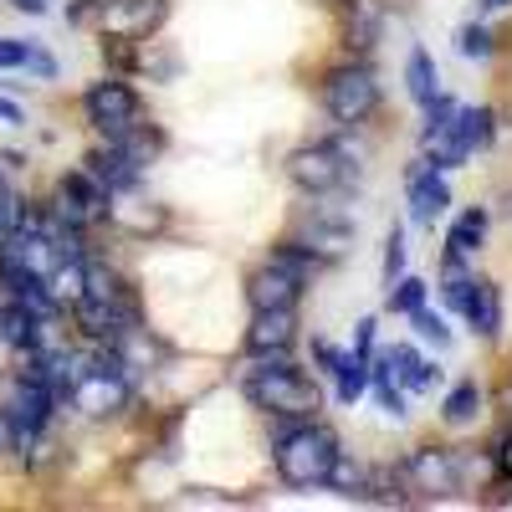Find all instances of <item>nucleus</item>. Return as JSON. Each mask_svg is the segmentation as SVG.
Instances as JSON below:
<instances>
[{
	"label": "nucleus",
	"mask_w": 512,
	"mask_h": 512,
	"mask_svg": "<svg viewBox=\"0 0 512 512\" xmlns=\"http://www.w3.org/2000/svg\"><path fill=\"white\" fill-rule=\"evenodd\" d=\"M241 390L256 410H267L272 420H313L323 410L318 379H308L287 354H251Z\"/></svg>",
	"instance_id": "f257e3e1"
},
{
	"label": "nucleus",
	"mask_w": 512,
	"mask_h": 512,
	"mask_svg": "<svg viewBox=\"0 0 512 512\" xmlns=\"http://www.w3.org/2000/svg\"><path fill=\"white\" fill-rule=\"evenodd\" d=\"M272 451H277V477H282V487H292V492L328 487L333 461L344 456V446H338V431H333V425H323L318 415H313V420H282L277 436H272Z\"/></svg>",
	"instance_id": "f03ea898"
},
{
	"label": "nucleus",
	"mask_w": 512,
	"mask_h": 512,
	"mask_svg": "<svg viewBox=\"0 0 512 512\" xmlns=\"http://www.w3.org/2000/svg\"><path fill=\"white\" fill-rule=\"evenodd\" d=\"M466 472H472V456L456 446H420L400 461V482L420 497H451L466 487Z\"/></svg>",
	"instance_id": "7ed1b4c3"
},
{
	"label": "nucleus",
	"mask_w": 512,
	"mask_h": 512,
	"mask_svg": "<svg viewBox=\"0 0 512 512\" xmlns=\"http://www.w3.org/2000/svg\"><path fill=\"white\" fill-rule=\"evenodd\" d=\"M108 210H113V190L93 175V169H67V175L57 180V190H52V216L72 231L103 226Z\"/></svg>",
	"instance_id": "20e7f679"
},
{
	"label": "nucleus",
	"mask_w": 512,
	"mask_h": 512,
	"mask_svg": "<svg viewBox=\"0 0 512 512\" xmlns=\"http://www.w3.org/2000/svg\"><path fill=\"white\" fill-rule=\"evenodd\" d=\"M287 180L303 190V195H338L349 180H354V164H349V154L338 149V144H328V139H318V144H297L292 154H287Z\"/></svg>",
	"instance_id": "39448f33"
},
{
	"label": "nucleus",
	"mask_w": 512,
	"mask_h": 512,
	"mask_svg": "<svg viewBox=\"0 0 512 512\" xmlns=\"http://www.w3.org/2000/svg\"><path fill=\"white\" fill-rule=\"evenodd\" d=\"M323 108H328L333 123H344V128L364 123V118L379 108V82H374V72H369L364 62H338V67L323 77Z\"/></svg>",
	"instance_id": "423d86ee"
},
{
	"label": "nucleus",
	"mask_w": 512,
	"mask_h": 512,
	"mask_svg": "<svg viewBox=\"0 0 512 512\" xmlns=\"http://www.w3.org/2000/svg\"><path fill=\"white\" fill-rule=\"evenodd\" d=\"M82 113H88V123L98 128L103 139H118V134H128L134 123H144V103H139V93L128 88L123 77L93 82V88L82 93Z\"/></svg>",
	"instance_id": "0eeeda50"
},
{
	"label": "nucleus",
	"mask_w": 512,
	"mask_h": 512,
	"mask_svg": "<svg viewBox=\"0 0 512 512\" xmlns=\"http://www.w3.org/2000/svg\"><path fill=\"white\" fill-rule=\"evenodd\" d=\"M292 241H303L318 262H338L349 246H354V226H349V216L344 210H328V205H313L303 221H297V231H292Z\"/></svg>",
	"instance_id": "6e6552de"
},
{
	"label": "nucleus",
	"mask_w": 512,
	"mask_h": 512,
	"mask_svg": "<svg viewBox=\"0 0 512 512\" xmlns=\"http://www.w3.org/2000/svg\"><path fill=\"white\" fill-rule=\"evenodd\" d=\"M405 195H410V216H415L420 226H436V221L446 216V205H451L446 169H436V164L415 159V164L405 169Z\"/></svg>",
	"instance_id": "1a4fd4ad"
},
{
	"label": "nucleus",
	"mask_w": 512,
	"mask_h": 512,
	"mask_svg": "<svg viewBox=\"0 0 512 512\" xmlns=\"http://www.w3.org/2000/svg\"><path fill=\"white\" fill-rule=\"evenodd\" d=\"M297 344V308H262L251 313L246 354H287Z\"/></svg>",
	"instance_id": "9d476101"
},
{
	"label": "nucleus",
	"mask_w": 512,
	"mask_h": 512,
	"mask_svg": "<svg viewBox=\"0 0 512 512\" xmlns=\"http://www.w3.org/2000/svg\"><path fill=\"white\" fill-rule=\"evenodd\" d=\"M82 169H93V175L113 190V195H134L139 185H144V164H134L118 144H108L103 139V149H93L88 159H82Z\"/></svg>",
	"instance_id": "9b49d317"
},
{
	"label": "nucleus",
	"mask_w": 512,
	"mask_h": 512,
	"mask_svg": "<svg viewBox=\"0 0 512 512\" xmlns=\"http://www.w3.org/2000/svg\"><path fill=\"white\" fill-rule=\"evenodd\" d=\"M303 282H292L287 272H277V267H262V272H251L246 277V303H251V313H262V308H297L303 303Z\"/></svg>",
	"instance_id": "f8f14e48"
},
{
	"label": "nucleus",
	"mask_w": 512,
	"mask_h": 512,
	"mask_svg": "<svg viewBox=\"0 0 512 512\" xmlns=\"http://www.w3.org/2000/svg\"><path fill=\"white\" fill-rule=\"evenodd\" d=\"M461 318L472 323L482 338H497L502 333V292H497V282H472V292H466V303H461Z\"/></svg>",
	"instance_id": "ddd939ff"
},
{
	"label": "nucleus",
	"mask_w": 512,
	"mask_h": 512,
	"mask_svg": "<svg viewBox=\"0 0 512 512\" xmlns=\"http://www.w3.org/2000/svg\"><path fill=\"white\" fill-rule=\"evenodd\" d=\"M267 267L287 272L292 282H303V287H308V282H313V277L323 272V262H318V256H313V251H308L303 241H292V236H287L282 246H272V251H267Z\"/></svg>",
	"instance_id": "4468645a"
},
{
	"label": "nucleus",
	"mask_w": 512,
	"mask_h": 512,
	"mask_svg": "<svg viewBox=\"0 0 512 512\" xmlns=\"http://www.w3.org/2000/svg\"><path fill=\"white\" fill-rule=\"evenodd\" d=\"M384 359H390V369H395V379L405 384V390H436V384H441V369H436V364H425L410 344H395Z\"/></svg>",
	"instance_id": "2eb2a0df"
},
{
	"label": "nucleus",
	"mask_w": 512,
	"mask_h": 512,
	"mask_svg": "<svg viewBox=\"0 0 512 512\" xmlns=\"http://www.w3.org/2000/svg\"><path fill=\"white\" fill-rule=\"evenodd\" d=\"M482 241H487V210H482V205L461 210V216L451 221V231H446V251H451V256H477Z\"/></svg>",
	"instance_id": "dca6fc26"
},
{
	"label": "nucleus",
	"mask_w": 512,
	"mask_h": 512,
	"mask_svg": "<svg viewBox=\"0 0 512 512\" xmlns=\"http://www.w3.org/2000/svg\"><path fill=\"white\" fill-rule=\"evenodd\" d=\"M451 128H456V139L477 154V149H487V144H492V134H497V113H492L487 103H482V108H456Z\"/></svg>",
	"instance_id": "f3484780"
},
{
	"label": "nucleus",
	"mask_w": 512,
	"mask_h": 512,
	"mask_svg": "<svg viewBox=\"0 0 512 512\" xmlns=\"http://www.w3.org/2000/svg\"><path fill=\"white\" fill-rule=\"evenodd\" d=\"M405 88H410V98L420 108L441 98V77H436V62H431V52H425V47H415L410 62H405Z\"/></svg>",
	"instance_id": "a211bd4d"
},
{
	"label": "nucleus",
	"mask_w": 512,
	"mask_h": 512,
	"mask_svg": "<svg viewBox=\"0 0 512 512\" xmlns=\"http://www.w3.org/2000/svg\"><path fill=\"white\" fill-rule=\"evenodd\" d=\"M384 26V11L374 0H349V52H369Z\"/></svg>",
	"instance_id": "6ab92c4d"
},
{
	"label": "nucleus",
	"mask_w": 512,
	"mask_h": 512,
	"mask_svg": "<svg viewBox=\"0 0 512 512\" xmlns=\"http://www.w3.org/2000/svg\"><path fill=\"white\" fill-rule=\"evenodd\" d=\"M369 384H374V400H379V410L400 420V415H405V395H400V379H395L390 359H379V364H369Z\"/></svg>",
	"instance_id": "aec40b11"
},
{
	"label": "nucleus",
	"mask_w": 512,
	"mask_h": 512,
	"mask_svg": "<svg viewBox=\"0 0 512 512\" xmlns=\"http://www.w3.org/2000/svg\"><path fill=\"white\" fill-rule=\"evenodd\" d=\"M477 410H482V390H477V379H461L456 390L446 395V405H441L446 425H466V420H477Z\"/></svg>",
	"instance_id": "412c9836"
},
{
	"label": "nucleus",
	"mask_w": 512,
	"mask_h": 512,
	"mask_svg": "<svg viewBox=\"0 0 512 512\" xmlns=\"http://www.w3.org/2000/svg\"><path fill=\"white\" fill-rule=\"evenodd\" d=\"M333 379H338V400H344V405H354V400L369 390V359H359V354H344V364L333 369Z\"/></svg>",
	"instance_id": "4be33fe9"
},
{
	"label": "nucleus",
	"mask_w": 512,
	"mask_h": 512,
	"mask_svg": "<svg viewBox=\"0 0 512 512\" xmlns=\"http://www.w3.org/2000/svg\"><path fill=\"white\" fill-rule=\"evenodd\" d=\"M328 487H333L338 497H364V487H369V466H359V461H349V456H338V461H333V472H328Z\"/></svg>",
	"instance_id": "5701e85b"
},
{
	"label": "nucleus",
	"mask_w": 512,
	"mask_h": 512,
	"mask_svg": "<svg viewBox=\"0 0 512 512\" xmlns=\"http://www.w3.org/2000/svg\"><path fill=\"white\" fill-rule=\"evenodd\" d=\"M384 308L410 318L415 308H425V282H420V277H395V282H390V297H384Z\"/></svg>",
	"instance_id": "b1692460"
},
{
	"label": "nucleus",
	"mask_w": 512,
	"mask_h": 512,
	"mask_svg": "<svg viewBox=\"0 0 512 512\" xmlns=\"http://www.w3.org/2000/svg\"><path fill=\"white\" fill-rule=\"evenodd\" d=\"M456 52H461V57H472V62H487V57H492V31L477 26V21H472V26H461Z\"/></svg>",
	"instance_id": "393cba45"
},
{
	"label": "nucleus",
	"mask_w": 512,
	"mask_h": 512,
	"mask_svg": "<svg viewBox=\"0 0 512 512\" xmlns=\"http://www.w3.org/2000/svg\"><path fill=\"white\" fill-rule=\"evenodd\" d=\"M108 221H118V226H128V231H159V226H164V210H128V205L113 200Z\"/></svg>",
	"instance_id": "a878e982"
},
{
	"label": "nucleus",
	"mask_w": 512,
	"mask_h": 512,
	"mask_svg": "<svg viewBox=\"0 0 512 512\" xmlns=\"http://www.w3.org/2000/svg\"><path fill=\"white\" fill-rule=\"evenodd\" d=\"M410 323H415V333L425 338V344H436V349H446V344H451V328H446V318H436V313L415 308V313H410Z\"/></svg>",
	"instance_id": "bb28decb"
},
{
	"label": "nucleus",
	"mask_w": 512,
	"mask_h": 512,
	"mask_svg": "<svg viewBox=\"0 0 512 512\" xmlns=\"http://www.w3.org/2000/svg\"><path fill=\"white\" fill-rule=\"evenodd\" d=\"M405 277V231L390 226V236H384V282Z\"/></svg>",
	"instance_id": "cd10ccee"
},
{
	"label": "nucleus",
	"mask_w": 512,
	"mask_h": 512,
	"mask_svg": "<svg viewBox=\"0 0 512 512\" xmlns=\"http://www.w3.org/2000/svg\"><path fill=\"white\" fill-rule=\"evenodd\" d=\"M36 41H21V36H0V72H11V67H26Z\"/></svg>",
	"instance_id": "c85d7f7f"
},
{
	"label": "nucleus",
	"mask_w": 512,
	"mask_h": 512,
	"mask_svg": "<svg viewBox=\"0 0 512 512\" xmlns=\"http://www.w3.org/2000/svg\"><path fill=\"white\" fill-rule=\"evenodd\" d=\"M103 11H108V0H72L67 21H72V26H88V21H98Z\"/></svg>",
	"instance_id": "c756f323"
},
{
	"label": "nucleus",
	"mask_w": 512,
	"mask_h": 512,
	"mask_svg": "<svg viewBox=\"0 0 512 512\" xmlns=\"http://www.w3.org/2000/svg\"><path fill=\"white\" fill-rule=\"evenodd\" d=\"M26 72H36L41 82H52V77H57V62H52L47 52H41V47H31V57H26Z\"/></svg>",
	"instance_id": "7c9ffc66"
},
{
	"label": "nucleus",
	"mask_w": 512,
	"mask_h": 512,
	"mask_svg": "<svg viewBox=\"0 0 512 512\" xmlns=\"http://www.w3.org/2000/svg\"><path fill=\"white\" fill-rule=\"evenodd\" d=\"M313 359H318V369H323V374H333L338 364H344V354H338L333 344H323V338H318V344H313Z\"/></svg>",
	"instance_id": "2f4dec72"
},
{
	"label": "nucleus",
	"mask_w": 512,
	"mask_h": 512,
	"mask_svg": "<svg viewBox=\"0 0 512 512\" xmlns=\"http://www.w3.org/2000/svg\"><path fill=\"white\" fill-rule=\"evenodd\" d=\"M369 349H374V318H364V323H359V333H354V354H359V359H369Z\"/></svg>",
	"instance_id": "473e14b6"
},
{
	"label": "nucleus",
	"mask_w": 512,
	"mask_h": 512,
	"mask_svg": "<svg viewBox=\"0 0 512 512\" xmlns=\"http://www.w3.org/2000/svg\"><path fill=\"white\" fill-rule=\"evenodd\" d=\"M497 472H502V482H512V436L497 446Z\"/></svg>",
	"instance_id": "72a5a7b5"
},
{
	"label": "nucleus",
	"mask_w": 512,
	"mask_h": 512,
	"mask_svg": "<svg viewBox=\"0 0 512 512\" xmlns=\"http://www.w3.org/2000/svg\"><path fill=\"white\" fill-rule=\"evenodd\" d=\"M16 11H26V16H47L52 11V0H11Z\"/></svg>",
	"instance_id": "f704fd0d"
},
{
	"label": "nucleus",
	"mask_w": 512,
	"mask_h": 512,
	"mask_svg": "<svg viewBox=\"0 0 512 512\" xmlns=\"http://www.w3.org/2000/svg\"><path fill=\"white\" fill-rule=\"evenodd\" d=\"M21 118H26V113H21L11 98H0V123H21Z\"/></svg>",
	"instance_id": "c9c22d12"
},
{
	"label": "nucleus",
	"mask_w": 512,
	"mask_h": 512,
	"mask_svg": "<svg viewBox=\"0 0 512 512\" xmlns=\"http://www.w3.org/2000/svg\"><path fill=\"white\" fill-rule=\"evenodd\" d=\"M482 6H487V11H507V6H512V0H482Z\"/></svg>",
	"instance_id": "e433bc0d"
},
{
	"label": "nucleus",
	"mask_w": 512,
	"mask_h": 512,
	"mask_svg": "<svg viewBox=\"0 0 512 512\" xmlns=\"http://www.w3.org/2000/svg\"><path fill=\"white\" fill-rule=\"evenodd\" d=\"M502 410L512 415V384H507V390H502Z\"/></svg>",
	"instance_id": "4c0bfd02"
},
{
	"label": "nucleus",
	"mask_w": 512,
	"mask_h": 512,
	"mask_svg": "<svg viewBox=\"0 0 512 512\" xmlns=\"http://www.w3.org/2000/svg\"><path fill=\"white\" fill-rule=\"evenodd\" d=\"M338 6H349V0H338Z\"/></svg>",
	"instance_id": "58836bf2"
}]
</instances>
